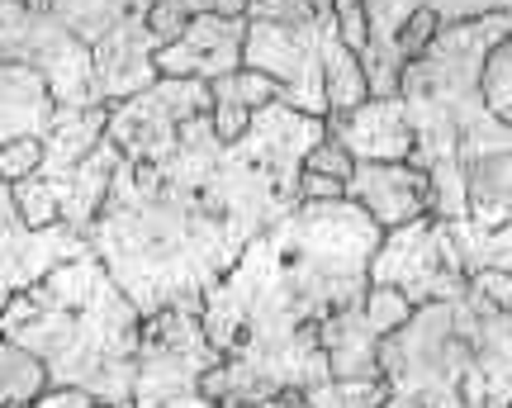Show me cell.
Here are the masks:
<instances>
[{"mask_svg":"<svg viewBox=\"0 0 512 408\" xmlns=\"http://www.w3.org/2000/svg\"><path fill=\"white\" fill-rule=\"evenodd\" d=\"M323 138L328 119L280 100L252 114L238 143H223L209 114H195L166 162H119L86 242L143 318L200 314L256 233L299 204L304 157Z\"/></svg>","mask_w":512,"mask_h":408,"instance_id":"obj_1","label":"cell"},{"mask_svg":"<svg viewBox=\"0 0 512 408\" xmlns=\"http://www.w3.org/2000/svg\"><path fill=\"white\" fill-rule=\"evenodd\" d=\"M380 238L384 228L361 204L299 200L261 228L238 266L204 295V337L223 356L238 347L299 342L318 328V318L366 299Z\"/></svg>","mask_w":512,"mask_h":408,"instance_id":"obj_2","label":"cell"},{"mask_svg":"<svg viewBox=\"0 0 512 408\" xmlns=\"http://www.w3.org/2000/svg\"><path fill=\"white\" fill-rule=\"evenodd\" d=\"M138 333L143 314L95 252L53 266L0 314V337L43 361L48 390H81L105 408H133Z\"/></svg>","mask_w":512,"mask_h":408,"instance_id":"obj_3","label":"cell"},{"mask_svg":"<svg viewBox=\"0 0 512 408\" xmlns=\"http://www.w3.org/2000/svg\"><path fill=\"white\" fill-rule=\"evenodd\" d=\"M479 318L484 299L465 285L460 299L418 304L403 328L380 337V375L389 380L380 408H489Z\"/></svg>","mask_w":512,"mask_h":408,"instance_id":"obj_4","label":"cell"},{"mask_svg":"<svg viewBox=\"0 0 512 408\" xmlns=\"http://www.w3.org/2000/svg\"><path fill=\"white\" fill-rule=\"evenodd\" d=\"M223 366V352L204 337L200 314L162 309L143 318L138 333V371H133V408H200V380Z\"/></svg>","mask_w":512,"mask_h":408,"instance_id":"obj_5","label":"cell"},{"mask_svg":"<svg viewBox=\"0 0 512 408\" xmlns=\"http://www.w3.org/2000/svg\"><path fill=\"white\" fill-rule=\"evenodd\" d=\"M337 43L332 15H313L304 24H275V19H247V43H242V67L271 76L280 86V105L328 119V53Z\"/></svg>","mask_w":512,"mask_h":408,"instance_id":"obj_6","label":"cell"},{"mask_svg":"<svg viewBox=\"0 0 512 408\" xmlns=\"http://www.w3.org/2000/svg\"><path fill=\"white\" fill-rule=\"evenodd\" d=\"M370 285L399 290L413 309L418 304H437V299H460L465 295V261L451 238V228L432 214L389 228L370 257Z\"/></svg>","mask_w":512,"mask_h":408,"instance_id":"obj_7","label":"cell"},{"mask_svg":"<svg viewBox=\"0 0 512 408\" xmlns=\"http://www.w3.org/2000/svg\"><path fill=\"white\" fill-rule=\"evenodd\" d=\"M0 62L29 67L48 81L57 110H81L91 100V48L76 43L48 10L24 0H0Z\"/></svg>","mask_w":512,"mask_h":408,"instance_id":"obj_8","label":"cell"},{"mask_svg":"<svg viewBox=\"0 0 512 408\" xmlns=\"http://www.w3.org/2000/svg\"><path fill=\"white\" fill-rule=\"evenodd\" d=\"M214 110L209 81H181V76H157L147 91L128 95L119 105H110V138L124 162H166L176 152L181 124H190L195 114Z\"/></svg>","mask_w":512,"mask_h":408,"instance_id":"obj_9","label":"cell"},{"mask_svg":"<svg viewBox=\"0 0 512 408\" xmlns=\"http://www.w3.org/2000/svg\"><path fill=\"white\" fill-rule=\"evenodd\" d=\"M86 252H91V242L72 233V228H62V223L57 228H29L19 219L10 186H0V314L19 290H29L53 266L86 257Z\"/></svg>","mask_w":512,"mask_h":408,"instance_id":"obj_10","label":"cell"},{"mask_svg":"<svg viewBox=\"0 0 512 408\" xmlns=\"http://www.w3.org/2000/svg\"><path fill=\"white\" fill-rule=\"evenodd\" d=\"M242 43H247V15H195L171 48L152 53V67L157 76L219 81L228 72H242Z\"/></svg>","mask_w":512,"mask_h":408,"instance_id":"obj_11","label":"cell"},{"mask_svg":"<svg viewBox=\"0 0 512 408\" xmlns=\"http://www.w3.org/2000/svg\"><path fill=\"white\" fill-rule=\"evenodd\" d=\"M347 200L361 204L389 233V228H403V223L432 214V181L413 162H356L347 181Z\"/></svg>","mask_w":512,"mask_h":408,"instance_id":"obj_12","label":"cell"},{"mask_svg":"<svg viewBox=\"0 0 512 408\" xmlns=\"http://www.w3.org/2000/svg\"><path fill=\"white\" fill-rule=\"evenodd\" d=\"M328 133L351 152V162H408L413 157V129L403 100H366L347 114H328Z\"/></svg>","mask_w":512,"mask_h":408,"instance_id":"obj_13","label":"cell"},{"mask_svg":"<svg viewBox=\"0 0 512 408\" xmlns=\"http://www.w3.org/2000/svg\"><path fill=\"white\" fill-rule=\"evenodd\" d=\"M119 162H124V157H119V148H114L110 138H100L86 162H76L72 171H62L57 181H43V186L53 190L62 228H72V233H81V238H86V228L95 223V214L105 209V195H110V186H114V171H119Z\"/></svg>","mask_w":512,"mask_h":408,"instance_id":"obj_14","label":"cell"},{"mask_svg":"<svg viewBox=\"0 0 512 408\" xmlns=\"http://www.w3.org/2000/svg\"><path fill=\"white\" fill-rule=\"evenodd\" d=\"M318 347L328 356L332 380H384L380 375V333L366 309H337L318 318Z\"/></svg>","mask_w":512,"mask_h":408,"instance_id":"obj_15","label":"cell"},{"mask_svg":"<svg viewBox=\"0 0 512 408\" xmlns=\"http://www.w3.org/2000/svg\"><path fill=\"white\" fill-rule=\"evenodd\" d=\"M57 105L48 95V81L29 67L0 62V148L15 138H43L53 129Z\"/></svg>","mask_w":512,"mask_h":408,"instance_id":"obj_16","label":"cell"},{"mask_svg":"<svg viewBox=\"0 0 512 408\" xmlns=\"http://www.w3.org/2000/svg\"><path fill=\"white\" fill-rule=\"evenodd\" d=\"M110 129V105H81V110H57L53 129L43 133V162H38V181H57L62 171L86 162L95 143Z\"/></svg>","mask_w":512,"mask_h":408,"instance_id":"obj_17","label":"cell"},{"mask_svg":"<svg viewBox=\"0 0 512 408\" xmlns=\"http://www.w3.org/2000/svg\"><path fill=\"white\" fill-rule=\"evenodd\" d=\"M43 390H48V371H43V361L0 337V408L34 404Z\"/></svg>","mask_w":512,"mask_h":408,"instance_id":"obj_18","label":"cell"},{"mask_svg":"<svg viewBox=\"0 0 512 408\" xmlns=\"http://www.w3.org/2000/svg\"><path fill=\"white\" fill-rule=\"evenodd\" d=\"M209 95H214V105H238V110L256 114L280 100V86H275L271 76L242 67V72H228V76H219V81H209Z\"/></svg>","mask_w":512,"mask_h":408,"instance_id":"obj_19","label":"cell"},{"mask_svg":"<svg viewBox=\"0 0 512 408\" xmlns=\"http://www.w3.org/2000/svg\"><path fill=\"white\" fill-rule=\"evenodd\" d=\"M479 91H484V105L498 124L512 129V34L498 43L494 53L484 57V76H479Z\"/></svg>","mask_w":512,"mask_h":408,"instance_id":"obj_20","label":"cell"},{"mask_svg":"<svg viewBox=\"0 0 512 408\" xmlns=\"http://www.w3.org/2000/svg\"><path fill=\"white\" fill-rule=\"evenodd\" d=\"M418 10L437 15L441 29L451 24H470V19H484V15H512V0H413Z\"/></svg>","mask_w":512,"mask_h":408,"instance_id":"obj_21","label":"cell"},{"mask_svg":"<svg viewBox=\"0 0 512 408\" xmlns=\"http://www.w3.org/2000/svg\"><path fill=\"white\" fill-rule=\"evenodd\" d=\"M361 309H366V318L375 323L380 337H389L394 328H403V323L413 318V304H408L399 290H384V285H370L366 299H361Z\"/></svg>","mask_w":512,"mask_h":408,"instance_id":"obj_22","label":"cell"},{"mask_svg":"<svg viewBox=\"0 0 512 408\" xmlns=\"http://www.w3.org/2000/svg\"><path fill=\"white\" fill-rule=\"evenodd\" d=\"M43 162V138H15L0 148V186H19L29 181Z\"/></svg>","mask_w":512,"mask_h":408,"instance_id":"obj_23","label":"cell"},{"mask_svg":"<svg viewBox=\"0 0 512 408\" xmlns=\"http://www.w3.org/2000/svg\"><path fill=\"white\" fill-rule=\"evenodd\" d=\"M304 171H309V176H328V181H342V186H347L351 171H356V162H351V152L328 133V138L304 157Z\"/></svg>","mask_w":512,"mask_h":408,"instance_id":"obj_24","label":"cell"},{"mask_svg":"<svg viewBox=\"0 0 512 408\" xmlns=\"http://www.w3.org/2000/svg\"><path fill=\"white\" fill-rule=\"evenodd\" d=\"M437 15H427V10H418V15L408 19V24H403V34H399V53H403V62H413V57L422 53V48H427V43H432V38H437Z\"/></svg>","mask_w":512,"mask_h":408,"instance_id":"obj_25","label":"cell"},{"mask_svg":"<svg viewBox=\"0 0 512 408\" xmlns=\"http://www.w3.org/2000/svg\"><path fill=\"white\" fill-rule=\"evenodd\" d=\"M470 285L494 304L498 314L512 318V276H503V271H479V276H470Z\"/></svg>","mask_w":512,"mask_h":408,"instance_id":"obj_26","label":"cell"},{"mask_svg":"<svg viewBox=\"0 0 512 408\" xmlns=\"http://www.w3.org/2000/svg\"><path fill=\"white\" fill-rule=\"evenodd\" d=\"M209 124H214V133H219L223 143H238L242 133H247V124H252V110H238V105H214V110H209Z\"/></svg>","mask_w":512,"mask_h":408,"instance_id":"obj_27","label":"cell"},{"mask_svg":"<svg viewBox=\"0 0 512 408\" xmlns=\"http://www.w3.org/2000/svg\"><path fill=\"white\" fill-rule=\"evenodd\" d=\"M299 200L309 204H332V200H347V186L342 181H328V176H299Z\"/></svg>","mask_w":512,"mask_h":408,"instance_id":"obj_28","label":"cell"},{"mask_svg":"<svg viewBox=\"0 0 512 408\" xmlns=\"http://www.w3.org/2000/svg\"><path fill=\"white\" fill-rule=\"evenodd\" d=\"M29 408H105V404H95L91 394L81 390H43Z\"/></svg>","mask_w":512,"mask_h":408,"instance_id":"obj_29","label":"cell"},{"mask_svg":"<svg viewBox=\"0 0 512 408\" xmlns=\"http://www.w3.org/2000/svg\"><path fill=\"white\" fill-rule=\"evenodd\" d=\"M238 408H318L309 394H285V399H271V404H238Z\"/></svg>","mask_w":512,"mask_h":408,"instance_id":"obj_30","label":"cell"},{"mask_svg":"<svg viewBox=\"0 0 512 408\" xmlns=\"http://www.w3.org/2000/svg\"><path fill=\"white\" fill-rule=\"evenodd\" d=\"M200 408H219V404H214V399H209V404H200Z\"/></svg>","mask_w":512,"mask_h":408,"instance_id":"obj_31","label":"cell"},{"mask_svg":"<svg viewBox=\"0 0 512 408\" xmlns=\"http://www.w3.org/2000/svg\"><path fill=\"white\" fill-rule=\"evenodd\" d=\"M10 408H29V404H10Z\"/></svg>","mask_w":512,"mask_h":408,"instance_id":"obj_32","label":"cell"}]
</instances>
